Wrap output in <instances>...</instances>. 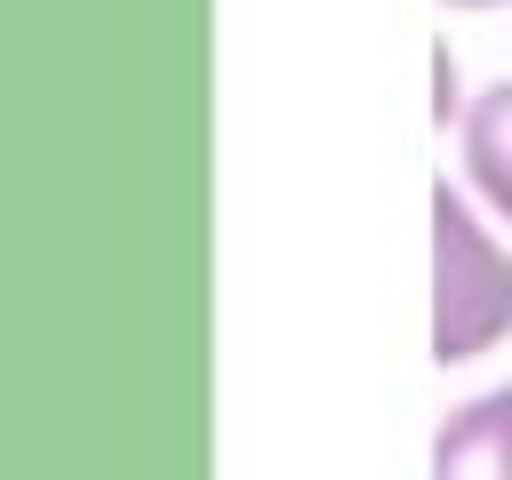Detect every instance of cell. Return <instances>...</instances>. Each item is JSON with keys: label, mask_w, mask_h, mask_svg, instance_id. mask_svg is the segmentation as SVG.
Here are the masks:
<instances>
[{"label": "cell", "mask_w": 512, "mask_h": 480, "mask_svg": "<svg viewBox=\"0 0 512 480\" xmlns=\"http://www.w3.org/2000/svg\"><path fill=\"white\" fill-rule=\"evenodd\" d=\"M504 328H512V248L440 176L432 184V360H472Z\"/></svg>", "instance_id": "cell-1"}, {"label": "cell", "mask_w": 512, "mask_h": 480, "mask_svg": "<svg viewBox=\"0 0 512 480\" xmlns=\"http://www.w3.org/2000/svg\"><path fill=\"white\" fill-rule=\"evenodd\" d=\"M432 472L440 480H512V384H488L440 416Z\"/></svg>", "instance_id": "cell-2"}, {"label": "cell", "mask_w": 512, "mask_h": 480, "mask_svg": "<svg viewBox=\"0 0 512 480\" xmlns=\"http://www.w3.org/2000/svg\"><path fill=\"white\" fill-rule=\"evenodd\" d=\"M464 176L472 192L512 224V80H488L464 104Z\"/></svg>", "instance_id": "cell-3"}, {"label": "cell", "mask_w": 512, "mask_h": 480, "mask_svg": "<svg viewBox=\"0 0 512 480\" xmlns=\"http://www.w3.org/2000/svg\"><path fill=\"white\" fill-rule=\"evenodd\" d=\"M448 8H496V0H448Z\"/></svg>", "instance_id": "cell-4"}]
</instances>
